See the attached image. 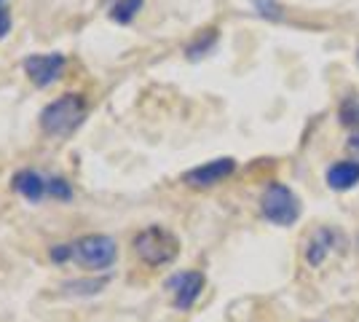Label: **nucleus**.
Listing matches in <instances>:
<instances>
[{
  "label": "nucleus",
  "mask_w": 359,
  "mask_h": 322,
  "mask_svg": "<svg viewBox=\"0 0 359 322\" xmlns=\"http://www.w3.org/2000/svg\"><path fill=\"white\" fill-rule=\"evenodd\" d=\"M11 188L27 204H41L48 196V175H43V172H38V169L32 167H22L14 172Z\"/></svg>",
  "instance_id": "nucleus-9"
},
{
  "label": "nucleus",
  "mask_w": 359,
  "mask_h": 322,
  "mask_svg": "<svg viewBox=\"0 0 359 322\" xmlns=\"http://www.w3.org/2000/svg\"><path fill=\"white\" fill-rule=\"evenodd\" d=\"M142 6H145V0H113L107 8V16L116 25H132L137 14L142 11Z\"/></svg>",
  "instance_id": "nucleus-13"
},
{
  "label": "nucleus",
  "mask_w": 359,
  "mask_h": 322,
  "mask_svg": "<svg viewBox=\"0 0 359 322\" xmlns=\"http://www.w3.org/2000/svg\"><path fill=\"white\" fill-rule=\"evenodd\" d=\"M252 6L255 11L269 22H282L285 19V6L279 0H252Z\"/></svg>",
  "instance_id": "nucleus-16"
},
{
  "label": "nucleus",
  "mask_w": 359,
  "mask_h": 322,
  "mask_svg": "<svg viewBox=\"0 0 359 322\" xmlns=\"http://www.w3.org/2000/svg\"><path fill=\"white\" fill-rule=\"evenodd\" d=\"M48 258H51V263H73V247H70V242L51 245L48 247Z\"/></svg>",
  "instance_id": "nucleus-17"
},
{
  "label": "nucleus",
  "mask_w": 359,
  "mask_h": 322,
  "mask_svg": "<svg viewBox=\"0 0 359 322\" xmlns=\"http://www.w3.org/2000/svg\"><path fill=\"white\" fill-rule=\"evenodd\" d=\"M236 159L233 156H220V159H212L207 164H198V167H191L188 172H182V183L194 191H207V188H215L223 180H228L233 172H236Z\"/></svg>",
  "instance_id": "nucleus-7"
},
{
  "label": "nucleus",
  "mask_w": 359,
  "mask_h": 322,
  "mask_svg": "<svg viewBox=\"0 0 359 322\" xmlns=\"http://www.w3.org/2000/svg\"><path fill=\"white\" fill-rule=\"evenodd\" d=\"M86 116H89L86 97L81 92H67L43 105V110L38 113V126L46 137L65 140L83 126Z\"/></svg>",
  "instance_id": "nucleus-1"
},
{
  "label": "nucleus",
  "mask_w": 359,
  "mask_h": 322,
  "mask_svg": "<svg viewBox=\"0 0 359 322\" xmlns=\"http://www.w3.org/2000/svg\"><path fill=\"white\" fill-rule=\"evenodd\" d=\"M11 27H14V19H11V11L6 6H0V41L11 35Z\"/></svg>",
  "instance_id": "nucleus-18"
},
{
  "label": "nucleus",
  "mask_w": 359,
  "mask_h": 322,
  "mask_svg": "<svg viewBox=\"0 0 359 322\" xmlns=\"http://www.w3.org/2000/svg\"><path fill=\"white\" fill-rule=\"evenodd\" d=\"M180 236L166 226H145L132 236V255L148 269H164L180 258Z\"/></svg>",
  "instance_id": "nucleus-2"
},
{
  "label": "nucleus",
  "mask_w": 359,
  "mask_h": 322,
  "mask_svg": "<svg viewBox=\"0 0 359 322\" xmlns=\"http://www.w3.org/2000/svg\"><path fill=\"white\" fill-rule=\"evenodd\" d=\"M73 263L89 274H107L118 261V242L110 234H83L70 242Z\"/></svg>",
  "instance_id": "nucleus-3"
},
{
  "label": "nucleus",
  "mask_w": 359,
  "mask_h": 322,
  "mask_svg": "<svg viewBox=\"0 0 359 322\" xmlns=\"http://www.w3.org/2000/svg\"><path fill=\"white\" fill-rule=\"evenodd\" d=\"M217 41H220V30H217V27H207V30H201L194 41L185 46V57L191 62L201 60V57H207L212 48L217 46Z\"/></svg>",
  "instance_id": "nucleus-12"
},
{
  "label": "nucleus",
  "mask_w": 359,
  "mask_h": 322,
  "mask_svg": "<svg viewBox=\"0 0 359 322\" xmlns=\"http://www.w3.org/2000/svg\"><path fill=\"white\" fill-rule=\"evenodd\" d=\"M348 148H351V151H359V129L348 137Z\"/></svg>",
  "instance_id": "nucleus-19"
},
{
  "label": "nucleus",
  "mask_w": 359,
  "mask_h": 322,
  "mask_svg": "<svg viewBox=\"0 0 359 322\" xmlns=\"http://www.w3.org/2000/svg\"><path fill=\"white\" fill-rule=\"evenodd\" d=\"M300 213H303V204H300V196L290 188V185L279 183V180H271L263 194H260V215L279 226V229H290L300 220Z\"/></svg>",
  "instance_id": "nucleus-4"
},
{
  "label": "nucleus",
  "mask_w": 359,
  "mask_h": 322,
  "mask_svg": "<svg viewBox=\"0 0 359 322\" xmlns=\"http://www.w3.org/2000/svg\"><path fill=\"white\" fill-rule=\"evenodd\" d=\"M204 288H207V276L204 271H196V269L180 271L166 282V290L172 293V307L177 311H191L196 301L201 298Z\"/></svg>",
  "instance_id": "nucleus-8"
},
{
  "label": "nucleus",
  "mask_w": 359,
  "mask_h": 322,
  "mask_svg": "<svg viewBox=\"0 0 359 322\" xmlns=\"http://www.w3.org/2000/svg\"><path fill=\"white\" fill-rule=\"evenodd\" d=\"M110 285V276L107 274H91L83 279H67L62 282L60 290L65 295H73V298H91V295H100Z\"/></svg>",
  "instance_id": "nucleus-11"
},
{
  "label": "nucleus",
  "mask_w": 359,
  "mask_h": 322,
  "mask_svg": "<svg viewBox=\"0 0 359 322\" xmlns=\"http://www.w3.org/2000/svg\"><path fill=\"white\" fill-rule=\"evenodd\" d=\"M22 70L30 78L38 89H48L54 83H60L65 70H67V57L60 51L51 54H30L22 60Z\"/></svg>",
  "instance_id": "nucleus-6"
},
{
  "label": "nucleus",
  "mask_w": 359,
  "mask_h": 322,
  "mask_svg": "<svg viewBox=\"0 0 359 322\" xmlns=\"http://www.w3.org/2000/svg\"><path fill=\"white\" fill-rule=\"evenodd\" d=\"M3 3H6V0H0V6H3Z\"/></svg>",
  "instance_id": "nucleus-20"
},
{
  "label": "nucleus",
  "mask_w": 359,
  "mask_h": 322,
  "mask_svg": "<svg viewBox=\"0 0 359 322\" xmlns=\"http://www.w3.org/2000/svg\"><path fill=\"white\" fill-rule=\"evenodd\" d=\"M48 199L54 201H73L75 199V188L67 177L62 175H48Z\"/></svg>",
  "instance_id": "nucleus-14"
},
{
  "label": "nucleus",
  "mask_w": 359,
  "mask_h": 322,
  "mask_svg": "<svg viewBox=\"0 0 359 322\" xmlns=\"http://www.w3.org/2000/svg\"><path fill=\"white\" fill-rule=\"evenodd\" d=\"M338 119L344 126H351V129H359V94L357 97H346L341 107H338Z\"/></svg>",
  "instance_id": "nucleus-15"
},
{
  "label": "nucleus",
  "mask_w": 359,
  "mask_h": 322,
  "mask_svg": "<svg viewBox=\"0 0 359 322\" xmlns=\"http://www.w3.org/2000/svg\"><path fill=\"white\" fill-rule=\"evenodd\" d=\"M348 250V236L335 226H319L303 242V261L309 269H319L330 255H344Z\"/></svg>",
  "instance_id": "nucleus-5"
},
{
  "label": "nucleus",
  "mask_w": 359,
  "mask_h": 322,
  "mask_svg": "<svg viewBox=\"0 0 359 322\" xmlns=\"http://www.w3.org/2000/svg\"><path fill=\"white\" fill-rule=\"evenodd\" d=\"M325 183L332 191H351L359 185V159H341L335 164H330L325 172Z\"/></svg>",
  "instance_id": "nucleus-10"
},
{
  "label": "nucleus",
  "mask_w": 359,
  "mask_h": 322,
  "mask_svg": "<svg viewBox=\"0 0 359 322\" xmlns=\"http://www.w3.org/2000/svg\"><path fill=\"white\" fill-rule=\"evenodd\" d=\"M357 60H359V51H357Z\"/></svg>",
  "instance_id": "nucleus-21"
}]
</instances>
